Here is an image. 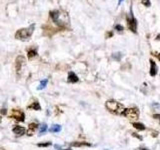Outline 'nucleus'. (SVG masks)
<instances>
[{
    "label": "nucleus",
    "mask_w": 160,
    "mask_h": 150,
    "mask_svg": "<svg viewBox=\"0 0 160 150\" xmlns=\"http://www.w3.org/2000/svg\"><path fill=\"white\" fill-rule=\"evenodd\" d=\"M105 107L107 108L109 112H111L115 115H122L125 110L124 105L115 101V100H108V101H106Z\"/></svg>",
    "instance_id": "f257e3e1"
},
{
    "label": "nucleus",
    "mask_w": 160,
    "mask_h": 150,
    "mask_svg": "<svg viewBox=\"0 0 160 150\" xmlns=\"http://www.w3.org/2000/svg\"><path fill=\"white\" fill-rule=\"evenodd\" d=\"M50 17L53 20V22L60 27H64L68 22L67 14H62V12L59 10H54V11L50 12Z\"/></svg>",
    "instance_id": "f03ea898"
},
{
    "label": "nucleus",
    "mask_w": 160,
    "mask_h": 150,
    "mask_svg": "<svg viewBox=\"0 0 160 150\" xmlns=\"http://www.w3.org/2000/svg\"><path fill=\"white\" fill-rule=\"evenodd\" d=\"M34 28H35V24L32 23L30 26L26 27V28H22V29H19L17 30V32L15 33V38L18 39V40H28L34 31Z\"/></svg>",
    "instance_id": "7ed1b4c3"
},
{
    "label": "nucleus",
    "mask_w": 160,
    "mask_h": 150,
    "mask_svg": "<svg viewBox=\"0 0 160 150\" xmlns=\"http://www.w3.org/2000/svg\"><path fill=\"white\" fill-rule=\"evenodd\" d=\"M122 115H124L127 119L133 121V120H137L139 118V110L137 108H127L124 110Z\"/></svg>",
    "instance_id": "20e7f679"
},
{
    "label": "nucleus",
    "mask_w": 160,
    "mask_h": 150,
    "mask_svg": "<svg viewBox=\"0 0 160 150\" xmlns=\"http://www.w3.org/2000/svg\"><path fill=\"white\" fill-rule=\"evenodd\" d=\"M127 24H128V28L131 30L133 33H136V31H137V20L134 18L132 11L130 12L129 16H127Z\"/></svg>",
    "instance_id": "39448f33"
},
{
    "label": "nucleus",
    "mask_w": 160,
    "mask_h": 150,
    "mask_svg": "<svg viewBox=\"0 0 160 150\" xmlns=\"http://www.w3.org/2000/svg\"><path fill=\"white\" fill-rule=\"evenodd\" d=\"M24 65H25V58L22 55H19V56H17L16 60H15V70H16L17 74H20L22 72Z\"/></svg>",
    "instance_id": "423d86ee"
},
{
    "label": "nucleus",
    "mask_w": 160,
    "mask_h": 150,
    "mask_svg": "<svg viewBox=\"0 0 160 150\" xmlns=\"http://www.w3.org/2000/svg\"><path fill=\"white\" fill-rule=\"evenodd\" d=\"M11 118L17 120V121H24V118H25V115L22 111H20V110L18 109H14L12 110V114L11 116H10Z\"/></svg>",
    "instance_id": "0eeeda50"
},
{
    "label": "nucleus",
    "mask_w": 160,
    "mask_h": 150,
    "mask_svg": "<svg viewBox=\"0 0 160 150\" xmlns=\"http://www.w3.org/2000/svg\"><path fill=\"white\" fill-rule=\"evenodd\" d=\"M37 129H38V125L36 123H30L29 124V126H28V130H27V135L28 136H32V135L35 134V132L37 131Z\"/></svg>",
    "instance_id": "6e6552de"
},
{
    "label": "nucleus",
    "mask_w": 160,
    "mask_h": 150,
    "mask_svg": "<svg viewBox=\"0 0 160 150\" xmlns=\"http://www.w3.org/2000/svg\"><path fill=\"white\" fill-rule=\"evenodd\" d=\"M157 74V66L153 60H150V75L151 76H155Z\"/></svg>",
    "instance_id": "1a4fd4ad"
},
{
    "label": "nucleus",
    "mask_w": 160,
    "mask_h": 150,
    "mask_svg": "<svg viewBox=\"0 0 160 150\" xmlns=\"http://www.w3.org/2000/svg\"><path fill=\"white\" fill-rule=\"evenodd\" d=\"M13 132L17 135V136H21V135H23L25 133V128L22 127V126H15L13 128Z\"/></svg>",
    "instance_id": "9d476101"
},
{
    "label": "nucleus",
    "mask_w": 160,
    "mask_h": 150,
    "mask_svg": "<svg viewBox=\"0 0 160 150\" xmlns=\"http://www.w3.org/2000/svg\"><path fill=\"white\" fill-rule=\"evenodd\" d=\"M78 81V77L77 75L74 72H69L68 74V82L70 83H76Z\"/></svg>",
    "instance_id": "9b49d317"
},
{
    "label": "nucleus",
    "mask_w": 160,
    "mask_h": 150,
    "mask_svg": "<svg viewBox=\"0 0 160 150\" xmlns=\"http://www.w3.org/2000/svg\"><path fill=\"white\" fill-rule=\"evenodd\" d=\"M37 55V50L33 48V49H30L29 51H28V57L29 58H33L34 56H36Z\"/></svg>",
    "instance_id": "f8f14e48"
},
{
    "label": "nucleus",
    "mask_w": 160,
    "mask_h": 150,
    "mask_svg": "<svg viewBox=\"0 0 160 150\" xmlns=\"http://www.w3.org/2000/svg\"><path fill=\"white\" fill-rule=\"evenodd\" d=\"M28 108L29 109H35V110H40V105H39V103L38 102H34L32 105H30V106H28Z\"/></svg>",
    "instance_id": "ddd939ff"
},
{
    "label": "nucleus",
    "mask_w": 160,
    "mask_h": 150,
    "mask_svg": "<svg viewBox=\"0 0 160 150\" xmlns=\"http://www.w3.org/2000/svg\"><path fill=\"white\" fill-rule=\"evenodd\" d=\"M133 126L136 128V129H138V130H144L145 129V126H144L142 123H138V122L133 123Z\"/></svg>",
    "instance_id": "4468645a"
},
{
    "label": "nucleus",
    "mask_w": 160,
    "mask_h": 150,
    "mask_svg": "<svg viewBox=\"0 0 160 150\" xmlns=\"http://www.w3.org/2000/svg\"><path fill=\"white\" fill-rule=\"evenodd\" d=\"M50 130H51L52 132H59L60 130H61V126L58 125V124H55V125H53L52 128L50 129Z\"/></svg>",
    "instance_id": "2eb2a0df"
},
{
    "label": "nucleus",
    "mask_w": 160,
    "mask_h": 150,
    "mask_svg": "<svg viewBox=\"0 0 160 150\" xmlns=\"http://www.w3.org/2000/svg\"><path fill=\"white\" fill-rule=\"evenodd\" d=\"M47 82H48V80H47V79H45V80H42V81L40 82V85H39L38 89H39V90H41V89H43L44 87H46V85H47Z\"/></svg>",
    "instance_id": "dca6fc26"
},
{
    "label": "nucleus",
    "mask_w": 160,
    "mask_h": 150,
    "mask_svg": "<svg viewBox=\"0 0 160 150\" xmlns=\"http://www.w3.org/2000/svg\"><path fill=\"white\" fill-rule=\"evenodd\" d=\"M73 146H85V145H86V146H90V144L89 143H85V142H83V143H73L72 144Z\"/></svg>",
    "instance_id": "f3484780"
},
{
    "label": "nucleus",
    "mask_w": 160,
    "mask_h": 150,
    "mask_svg": "<svg viewBox=\"0 0 160 150\" xmlns=\"http://www.w3.org/2000/svg\"><path fill=\"white\" fill-rule=\"evenodd\" d=\"M115 29L117 30V31H123V26L122 25H119V24H117V25H115Z\"/></svg>",
    "instance_id": "a211bd4d"
},
{
    "label": "nucleus",
    "mask_w": 160,
    "mask_h": 150,
    "mask_svg": "<svg viewBox=\"0 0 160 150\" xmlns=\"http://www.w3.org/2000/svg\"><path fill=\"white\" fill-rule=\"evenodd\" d=\"M46 129H47V125L46 124L41 125V128H40V133H43L44 131H46Z\"/></svg>",
    "instance_id": "6ab92c4d"
},
{
    "label": "nucleus",
    "mask_w": 160,
    "mask_h": 150,
    "mask_svg": "<svg viewBox=\"0 0 160 150\" xmlns=\"http://www.w3.org/2000/svg\"><path fill=\"white\" fill-rule=\"evenodd\" d=\"M50 145H51V143H39L38 144V146L39 147H47V146H50Z\"/></svg>",
    "instance_id": "aec40b11"
},
{
    "label": "nucleus",
    "mask_w": 160,
    "mask_h": 150,
    "mask_svg": "<svg viewBox=\"0 0 160 150\" xmlns=\"http://www.w3.org/2000/svg\"><path fill=\"white\" fill-rule=\"evenodd\" d=\"M142 3L144 4V6H146V7L150 6V1H149V0H142Z\"/></svg>",
    "instance_id": "412c9836"
},
{
    "label": "nucleus",
    "mask_w": 160,
    "mask_h": 150,
    "mask_svg": "<svg viewBox=\"0 0 160 150\" xmlns=\"http://www.w3.org/2000/svg\"><path fill=\"white\" fill-rule=\"evenodd\" d=\"M113 58L119 60L120 58H121V53H115V54L113 55Z\"/></svg>",
    "instance_id": "4be33fe9"
},
{
    "label": "nucleus",
    "mask_w": 160,
    "mask_h": 150,
    "mask_svg": "<svg viewBox=\"0 0 160 150\" xmlns=\"http://www.w3.org/2000/svg\"><path fill=\"white\" fill-rule=\"evenodd\" d=\"M153 117L157 120V121H159L160 122V114H154L153 115Z\"/></svg>",
    "instance_id": "5701e85b"
},
{
    "label": "nucleus",
    "mask_w": 160,
    "mask_h": 150,
    "mask_svg": "<svg viewBox=\"0 0 160 150\" xmlns=\"http://www.w3.org/2000/svg\"><path fill=\"white\" fill-rule=\"evenodd\" d=\"M122 1H123V0H118V4H120V3H122Z\"/></svg>",
    "instance_id": "b1692460"
},
{
    "label": "nucleus",
    "mask_w": 160,
    "mask_h": 150,
    "mask_svg": "<svg viewBox=\"0 0 160 150\" xmlns=\"http://www.w3.org/2000/svg\"><path fill=\"white\" fill-rule=\"evenodd\" d=\"M0 122H1V117H0Z\"/></svg>",
    "instance_id": "393cba45"
},
{
    "label": "nucleus",
    "mask_w": 160,
    "mask_h": 150,
    "mask_svg": "<svg viewBox=\"0 0 160 150\" xmlns=\"http://www.w3.org/2000/svg\"><path fill=\"white\" fill-rule=\"evenodd\" d=\"M65 150H68V149H65ZM69 150H70V149H69Z\"/></svg>",
    "instance_id": "a878e982"
},
{
    "label": "nucleus",
    "mask_w": 160,
    "mask_h": 150,
    "mask_svg": "<svg viewBox=\"0 0 160 150\" xmlns=\"http://www.w3.org/2000/svg\"><path fill=\"white\" fill-rule=\"evenodd\" d=\"M143 150H147V149H143Z\"/></svg>",
    "instance_id": "bb28decb"
}]
</instances>
